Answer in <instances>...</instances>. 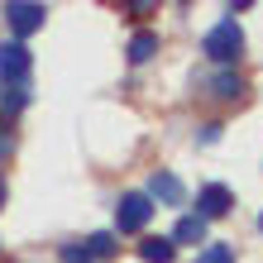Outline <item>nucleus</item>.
Returning <instances> with one entry per match:
<instances>
[{"mask_svg": "<svg viewBox=\"0 0 263 263\" xmlns=\"http://www.w3.org/2000/svg\"><path fill=\"white\" fill-rule=\"evenodd\" d=\"M153 196L167 201V206H177V201H182V182L173 173H153Z\"/></svg>", "mask_w": 263, "mask_h": 263, "instance_id": "0eeeda50", "label": "nucleus"}, {"mask_svg": "<svg viewBox=\"0 0 263 263\" xmlns=\"http://www.w3.org/2000/svg\"><path fill=\"white\" fill-rule=\"evenodd\" d=\"M5 153H10V134H0V158H5Z\"/></svg>", "mask_w": 263, "mask_h": 263, "instance_id": "4468645a", "label": "nucleus"}, {"mask_svg": "<svg viewBox=\"0 0 263 263\" xmlns=\"http://www.w3.org/2000/svg\"><path fill=\"white\" fill-rule=\"evenodd\" d=\"M201 239H206V220L201 215H182L173 230V244H201Z\"/></svg>", "mask_w": 263, "mask_h": 263, "instance_id": "423d86ee", "label": "nucleus"}, {"mask_svg": "<svg viewBox=\"0 0 263 263\" xmlns=\"http://www.w3.org/2000/svg\"><path fill=\"white\" fill-rule=\"evenodd\" d=\"M196 215H201V220H215V215H225L230 206H235V192H230V187H220V182H211V187H201V196H196Z\"/></svg>", "mask_w": 263, "mask_h": 263, "instance_id": "39448f33", "label": "nucleus"}, {"mask_svg": "<svg viewBox=\"0 0 263 263\" xmlns=\"http://www.w3.org/2000/svg\"><path fill=\"white\" fill-rule=\"evenodd\" d=\"M5 20H10L14 34H34V29H43L48 10H43L39 0H10V5H5Z\"/></svg>", "mask_w": 263, "mask_h": 263, "instance_id": "20e7f679", "label": "nucleus"}, {"mask_svg": "<svg viewBox=\"0 0 263 263\" xmlns=\"http://www.w3.org/2000/svg\"><path fill=\"white\" fill-rule=\"evenodd\" d=\"M173 239H144V244H139V258H144V263H173Z\"/></svg>", "mask_w": 263, "mask_h": 263, "instance_id": "6e6552de", "label": "nucleus"}, {"mask_svg": "<svg viewBox=\"0 0 263 263\" xmlns=\"http://www.w3.org/2000/svg\"><path fill=\"white\" fill-rule=\"evenodd\" d=\"M58 258H63V263H96L86 244H63V254H58Z\"/></svg>", "mask_w": 263, "mask_h": 263, "instance_id": "ddd939ff", "label": "nucleus"}, {"mask_svg": "<svg viewBox=\"0 0 263 263\" xmlns=\"http://www.w3.org/2000/svg\"><path fill=\"white\" fill-rule=\"evenodd\" d=\"M258 230H263V215H258Z\"/></svg>", "mask_w": 263, "mask_h": 263, "instance_id": "dca6fc26", "label": "nucleus"}, {"mask_svg": "<svg viewBox=\"0 0 263 263\" xmlns=\"http://www.w3.org/2000/svg\"><path fill=\"white\" fill-rule=\"evenodd\" d=\"M148 215H153V201L144 192H125V196H120V206H115V225L125 230V235H134V230L148 225Z\"/></svg>", "mask_w": 263, "mask_h": 263, "instance_id": "f03ea898", "label": "nucleus"}, {"mask_svg": "<svg viewBox=\"0 0 263 263\" xmlns=\"http://www.w3.org/2000/svg\"><path fill=\"white\" fill-rule=\"evenodd\" d=\"M153 53H158V34H148V29H144V34L129 39V63H148Z\"/></svg>", "mask_w": 263, "mask_h": 263, "instance_id": "1a4fd4ad", "label": "nucleus"}, {"mask_svg": "<svg viewBox=\"0 0 263 263\" xmlns=\"http://www.w3.org/2000/svg\"><path fill=\"white\" fill-rule=\"evenodd\" d=\"M201 48H206L211 63H235V58L244 53V29H239L235 20H220V24L206 34V43H201Z\"/></svg>", "mask_w": 263, "mask_h": 263, "instance_id": "f257e3e1", "label": "nucleus"}, {"mask_svg": "<svg viewBox=\"0 0 263 263\" xmlns=\"http://www.w3.org/2000/svg\"><path fill=\"white\" fill-rule=\"evenodd\" d=\"M239 91H244V82H239L235 72H215L211 77V96H225L230 101V96H239Z\"/></svg>", "mask_w": 263, "mask_h": 263, "instance_id": "9d476101", "label": "nucleus"}, {"mask_svg": "<svg viewBox=\"0 0 263 263\" xmlns=\"http://www.w3.org/2000/svg\"><path fill=\"white\" fill-rule=\"evenodd\" d=\"M86 249H91V258H115L120 244H115L110 230H101V235H91V239H86Z\"/></svg>", "mask_w": 263, "mask_h": 263, "instance_id": "9b49d317", "label": "nucleus"}, {"mask_svg": "<svg viewBox=\"0 0 263 263\" xmlns=\"http://www.w3.org/2000/svg\"><path fill=\"white\" fill-rule=\"evenodd\" d=\"M0 211H5V177H0Z\"/></svg>", "mask_w": 263, "mask_h": 263, "instance_id": "2eb2a0df", "label": "nucleus"}, {"mask_svg": "<svg viewBox=\"0 0 263 263\" xmlns=\"http://www.w3.org/2000/svg\"><path fill=\"white\" fill-rule=\"evenodd\" d=\"M29 72H34V58H29L24 43H0V77H5L10 86H24Z\"/></svg>", "mask_w": 263, "mask_h": 263, "instance_id": "7ed1b4c3", "label": "nucleus"}, {"mask_svg": "<svg viewBox=\"0 0 263 263\" xmlns=\"http://www.w3.org/2000/svg\"><path fill=\"white\" fill-rule=\"evenodd\" d=\"M196 263H235V254L225 249V244H206V249H201V258Z\"/></svg>", "mask_w": 263, "mask_h": 263, "instance_id": "f8f14e48", "label": "nucleus"}]
</instances>
